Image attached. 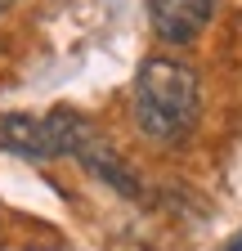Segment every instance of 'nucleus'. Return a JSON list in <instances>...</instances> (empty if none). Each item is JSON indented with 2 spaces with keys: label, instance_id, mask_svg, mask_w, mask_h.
<instances>
[{
  "label": "nucleus",
  "instance_id": "1",
  "mask_svg": "<svg viewBox=\"0 0 242 251\" xmlns=\"http://www.w3.org/2000/svg\"><path fill=\"white\" fill-rule=\"evenodd\" d=\"M202 112V81L189 63L153 54L135 76V121L153 144H184Z\"/></svg>",
  "mask_w": 242,
  "mask_h": 251
},
{
  "label": "nucleus",
  "instance_id": "2",
  "mask_svg": "<svg viewBox=\"0 0 242 251\" xmlns=\"http://www.w3.org/2000/svg\"><path fill=\"white\" fill-rule=\"evenodd\" d=\"M216 14V0H148V18L153 31L166 45H189L197 41V31L211 23Z\"/></svg>",
  "mask_w": 242,
  "mask_h": 251
},
{
  "label": "nucleus",
  "instance_id": "3",
  "mask_svg": "<svg viewBox=\"0 0 242 251\" xmlns=\"http://www.w3.org/2000/svg\"><path fill=\"white\" fill-rule=\"evenodd\" d=\"M0 148L18 152V157H36V162L58 157L54 135H49V121L32 117V112H5V117H0Z\"/></svg>",
  "mask_w": 242,
  "mask_h": 251
},
{
  "label": "nucleus",
  "instance_id": "4",
  "mask_svg": "<svg viewBox=\"0 0 242 251\" xmlns=\"http://www.w3.org/2000/svg\"><path fill=\"white\" fill-rule=\"evenodd\" d=\"M9 5H14V0H0V9H9Z\"/></svg>",
  "mask_w": 242,
  "mask_h": 251
}]
</instances>
